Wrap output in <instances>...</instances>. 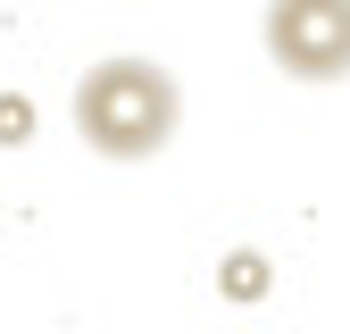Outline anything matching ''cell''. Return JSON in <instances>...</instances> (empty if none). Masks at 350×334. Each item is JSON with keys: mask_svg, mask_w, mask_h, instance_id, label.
Wrapping results in <instances>:
<instances>
[{"mask_svg": "<svg viewBox=\"0 0 350 334\" xmlns=\"http://www.w3.org/2000/svg\"><path fill=\"white\" fill-rule=\"evenodd\" d=\"M25 125H33L25 101H0V142H25Z\"/></svg>", "mask_w": 350, "mask_h": 334, "instance_id": "277c9868", "label": "cell"}, {"mask_svg": "<svg viewBox=\"0 0 350 334\" xmlns=\"http://www.w3.org/2000/svg\"><path fill=\"white\" fill-rule=\"evenodd\" d=\"M258 284H267V276H258V259H250V250H234V259H226V292H242V301H250Z\"/></svg>", "mask_w": 350, "mask_h": 334, "instance_id": "3957f363", "label": "cell"}, {"mask_svg": "<svg viewBox=\"0 0 350 334\" xmlns=\"http://www.w3.org/2000/svg\"><path fill=\"white\" fill-rule=\"evenodd\" d=\"M258 42L292 84H342L350 75V0H267Z\"/></svg>", "mask_w": 350, "mask_h": 334, "instance_id": "7a4b0ae2", "label": "cell"}, {"mask_svg": "<svg viewBox=\"0 0 350 334\" xmlns=\"http://www.w3.org/2000/svg\"><path fill=\"white\" fill-rule=\"evenodd\" d=\"M75 134L92 159H117V167H134V159H159L175 142V125H184V84H175L159 59H92L75 75Z\"/></svg>", "mask_w": 350, "mask_h": 334, "instance_id": "6da1fadb", "label": "cell"}]
</instances>
